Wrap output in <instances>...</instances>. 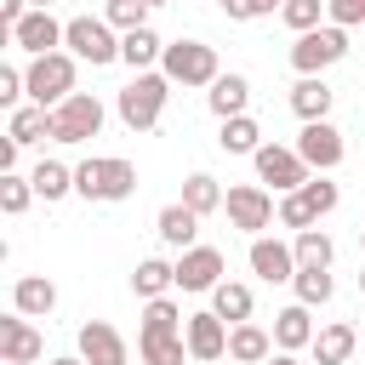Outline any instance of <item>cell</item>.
<instances>
[{
    "label": "cell",
    "instance_id": "cell-1",
    "mask_svg": "<svg viewBox=\"0 0 365 365\" xmlns=\"http://www.w3.org/2000/svg\"><path fill=\"white\" fill-rule=\"evenodd\" d=\"M165 97H171L165 68H143V74H131V80L120 86L114 114H120L131 131H154V125H160V114H165Z\"/></svg>",
    "mask_w": 365,
    "mask_h": 365
},
{
    "label": "cell",
    "instance_id": "cell-2",
    "mask_svg": "<svg viewBox=\"0 0 365 365\" xmlns=\"http://www.w3.org/2000/svg\"><path fill=\"white\" fill-rule=\"evenodd\" d=\"M74 51H46V57H29V97L40 103V108H57L63 97H74Z\"/></svg>",
    "mask_w": 365,
    "mask_h": 365
},
{
    "label": "cell",
    "instance_id": "cell-3",
    "mask_svg": "<svg viewBox=\"0 0 365 365\" xmlns=\"http://www.w3.org/2000/svg\"><path fill=\"white\" fill-rule=\"evenodd\" d=\"M165 80L171 86H211L222 68H217V51L205 40H165V57H160Z\"/></svg>",
    "mask_w": 365,
    "mask_h": 365
},
{
    "label": "cell",
    "instance_id": "cell-4",
    "mask_svg": "<svg viewBox=\"0 0 365 365\" xmlns=\"http://www.w3.org/2000/svg\"><path fill=\"white\" fill-rule=\"evenodd\" d=\"M63 46H68L80 63H91V68L120 63V34H114V23H108V17H68Z\"/></svg>",
    "mask_w": 365,
    "mask_h": 365
},
{
    "label": "cell",
    "instance_id": "cell-5",
    "mask_svg": "<svg viewBox=\"0 0 365 365\" xmlns=\"http://www.w3.org/2000/svg\"><path fill=\"white\" fill-rule=\"evenodd\" d=\"M342 57H348V29H336V23H319V29L297 34V46H291V68L297 74H325Z\"/></svg>",
    "mask_w": 365,
    "mask_h": 365
},
{
    "label": "cell",
    "instance_id": "cell-6",
    "mask_svg": "<svg viewBox=\"0 0 365 365\" xmlns=\"http://www.w3.org/2000/svg\"><path fill=\"white\" fill-rule=\"evenodd\" d=\"M251 165H257V182L274 188V194H291V188H302V182L314 177V165H308L297 148H285V143H262V148L251 154Z\"/></svg>",
    "mask_w": 365,
    "mask_h": 365
},
{
    "label": "cell",
    "instance_id": "cell-7",
    "mask_svg": "<svg viewBox=\"0 0 365 365\" xmlns=\"http://www.w3.org/2000/svg\"><path fill=\"white\" fill-rule=\"evenodd\" d=\"M103 131V103L91 91H74L51 108V143H91Z\"/></svg>",
    "mask_w": 365,
    "mask_h": 365
},
{
    "label": "cell",
    "instance_id": "cell-8",
    "mask_svg": "<svg viewBox=\"0 0 365 365\" xmlns=\"http://www.w3.org/2000/svg\"><path fill=\"white\" fill-rule=\"evenodd\" d=\"M222 211H228V228H240V234H251V240L279 217V205H274V194H268L262 182H234L228 200H222Z\"/></svg>",
    "mask_w": 365,
    "mask_h": 365
},
{
    "label": "cell",
    "instance_id": "cell-9",
    "mask_svg": "<svg viewBox=\"0 0 365 365\" xmlns=\"http://www.w3.org/2000/svg\"><path fill=\"white\" fill-rule=\"evenodd\" d=\"M314 171H336L342 165V154H348V143H342V131L331 125V120H302V131H297V143H291Z\"/></svg>",
    "mask_w": 365,
    "mask_h": 365
},
{
    "label": "cell",
    "instance_id": "cell-10",
    "mask_svg": "<svg viewBox=\"0 0 365 365\" xmlns=\"http://www.w3.org/2000/svg\"><path fill=\"white\" fill-rule=\"evenodd\" d=\"M222 274H228V262H222L217 245H188V251H177V291H217Z\"/></svg>",
    "mask_w": 365,
    "mask_h": 365
},
{
    "label": "cell",
    "instance_id": "cell-11",
    "mask_svg": "<svg viewBox=\"0 0 365 365\" xmlns=\"http://www.w3.org/2000/svg\"><path fill=\"white\" fill-rule=\"evenodd\" d=\"M182 336H188V354H194V365H217V359L228 354V319H222L217 308H205V314H188Z\"/></svg>",
    "mask_w": 365,
    "mask_h": 365
},
{
    "label": "cell",
    "instance_id": "cell-12",
    "mask_svg": "<svg viewBox=\"0 0 365 365\" xmlns=\"http://www.w3.org/2000/svg\"><path fill=\"white\" fill-rule=\"evenodd\" d=\"M63 34H68V23H57L46 6H29V17L11 29V46H17V51H29V57H46V51H57V46H63Z\"/></svg>",
    "mask_w": 365,
    "mask_h": 365
},
{
    "label": "cell",
    "instance_id": "cell-13",
    "mask_svg": "<svg viewBox=\"0 0 365 365\" xmlns=\"http://www.w3.org/2000/svg\"><path fill=\"white\" fill-rule=\"evenodd\" d=\"M251 274L268 279V285H291L297 279V251L285 240H274V234H257L251 240Z\"/></svg>",
    "mask_w": 365,
    "mask_h": 365
},
{
    "label": "cell",
    "instance_id": "cell-14",
    "mask_svg": "<svg viewBox=\"0 0 365 365\" xmlns=\"http://www.w3.org/2000/svg\"><path fill=\"white\" fill-rule=\"evenodd\" d=\"M40 354H46V336L29 325V314L11 308V314L0 319V359H11V365H34Z\"/></svg>",
    "mask_w": 365,
    "mask_h": 365
},
{
    "label": "cell",
    "instance_id": "cell-15",
    "mask_svg": "<svg viewBox=\"0 0 365 365\" xmlns=\"http://www.w3.org/2000/svg\"><path fill=\"white\" fill-rule=\"evenodd\" d=\"M80 359L86 365H125V336L108 319H86L80 325Z\"/></svg>",
    "mask_w": 365,
    "mask_h": 365
},
{
    "label": "cell",
    "instance_id": "cell-16",
    "mask_svg": "<svg viewBox=\"0 0 365 365\" xmlns=\"http://www.w3.org/2000/svg\"><path fill=\"white\" fill-rule=\"evenodd\" d=\"M205 108H211L217 120L245 114V108H251V80H245V74H234V68H228V74H217V80L205 86Z\"/></svg>",
    "mask_w": 365,
    "mask_h": 365
},
{
    "label": "cell",
    "instance_id": "cell-17",
    "mask_svg": "<svg viewBox=\"0 0 365 365\" xmlns=\"http://www.w3.org/2000/svg\"><path fill=\"white\" fill-rule=\"evenodd\" d=\"M354 348H359V331L348 325V319H331V325H319L314 331V365H348L354 359Z\"/></svg>",
    "mask_w": 365,
    "mask_h": 365
},
{
    "label": "cell",
    "instance_id": "cell-18",
    "mask_svg": "<svg viewBox=\"0 0 365 365\" xmlns=\"http://www.w3.org/2000/svg\"><path fill=\"white\" fill-rule=\"evenodd\" d=\"M268 354H274V331H262L251 319L228 325V359L234 365H268Z\"/></svg>",
    "mask_w": 365,
    "mask_h": 365
},
{
    "label": "cell",
    "instance_id": "cell-19",
    "mask_svg": "<svg viewBox=\"0 0 365 365\" xmlns=\"http://www.w3.org/2000/svg\"><path fill=\"white\" fill-rule=\"evenodd\" d=\"M331 103H336V91L325 86V74H297V86H291L297 120H331Z\"/></svg>",
    "mask_w": 365,
    "mask_h": 365
},
{
    "label": "cell",
    "instance_id": "cell-20",
    "mask_svg": "<svg viewBox=\"0 0 365 365\" xmlns=\"http://www.w3.org/2000/svg\"><path fill=\"white\" fill-rule=\"evenodd\" d=\"M274 348H285V354L314 348V319H308V302H291V308H279V314H274Z\"/></svg>",
    "mask_w": 365,
    "mask_h": 365
},
{
    "label": "cell",
    "instance_id": "cell-21",
    "mask_svg": "<svg viewBox=\"0 0 365 365\" xmlns=\"http://www.w3.org/2000/svg\"><path fill=\"white\" fill-rule=\"evenodd\" d=\"M154 234H160L171 251H188V245H200V240H194V234H200V211H188V205L177 200V205H165V211L154 217Z\"/></svg>",
    "mask_w": 365,
    "mask_h": 365
},
{
    "label": "cell",
    "instance_id": "cell-22",
    "mask_svg": "<svg viewBox=\"0 0 365 365\" xmlns=\"http://www.w3.org/2000/svg\"><path fill=\"white\" fill-rule=\"evenodd\" d=\"M11 308L29 314V319H46V314L57 308V285H51L46 274H23V279L11 285Z\"/></svg>",
    "mask_w": 365,
    "mask_h": 365
},
{
    "label": "cell",
    "instance_id": "cell-23",
    "mask_svg": "<svg viewBox=\"0 0 365 365\" xmlns=\"http://www.w3.org/2000/svg\"><path fill=\"white\" fill-rule=\"evenodd\" d=\"M165 57V40L143 23V29H131V34H120V63L131 68V74H143V68H154Z\"/></svg>",
    "mask_w": 365,
    "mask_h": 365
},
{
    "label": "cell",
    "instance_id": "cell-24",
    "mask_svg": "<svg viewBox=\"0 0 365 365\" xmlns=\"http://www.w3.org/2000/svg\"><path fill=\"white\" fill-rule=\"evenodd\" d=\"M131 291H137L143 302L171 297V291H177V262H165V257H143V262H137V274H131Z\"/></svg>",
    "mask_w": 365,
    "mask_h": 365
},
{
    "label": "cell",
    "instance_id": "cell-25",
    "mask_svg": "<svg viewBox=\"0 0 365 365\" xmlns=\"http://www.w3.org/2000/svg\"><path fill=\"white\" fill-rule=\"evenodd\" d=\"M182 308L171 302V297H154V302H143V325H137V336H182Z\"/></svg>",
    "mask_w": 365,
    "mask_h": 365
},
{
    "label": "cell",
    "instance_id": "cell-26",
    "mask_svg": "<svg viewBox=\"0 0 365 365\" xmlns=\"http://www.w3.org/2000/svg\"><path fill=\"white\" fill-rule=\"evenodd\" d=\"M217 148H222V154H257V148H262V125H257L251 114H234V120H222Z\"/></svg>",
    "mask_w": 365,
    "mask_h": 365
},
{
    "label": "cell",
    "instance_id": "cell-27",
    "mask_svg": "<svg viewBox=\"0 0 365 365\" xmlns=\"http://www.w3.org/2000/svg\"><path fill=\"white\" fill-rule=\"evenodd\" d=\"M29 182H34V194L51 205V200L74 194V165H63V160H40V165L29 171Z\"/></svg>",
    "mask_w": 365,
    "mask_h": 365
},
{
    "label": "cell",
    "instance_id": "cell-28",
    "mask_svg": "<svg viewBox=\"0 0 365 365\" xmlns=\"http://www.w3.org/2000/svg\"><path fill=\"white\" fill-rule=\"evenodd\" d=\"M222 182L211 177V171H194V177H182V205L188 211H200V217H211V211H222Z\"/></svg>",
    "mask_w": 365,
    "mask_h": 365
},
{
    "label": "cell",
    "instance_id": "cell-29",
    "mask_svg": "<svg viewBox=\"0 0 365 365\" xmlns=\"http://www.w3.org/2000/svg\"><path fill=\"white\" fill-rule=\"evenodd\" d=\"M291 251H297V268H331V257H336V245H331L325 228H302V234H291Z\"/></svg>",
    "mask_w": 365,
    "mask_h": 365
},
{
    "label": "cell",
    "instance_id": "cell-30",
    "mask_svg": "<svg viewBox=\"0 0 365 365\" xmlns=\"http://www.w3.org/2000/svg\"><path fill=\"white\" fill-rule=\"evenodd\" d=\"M137 359L143 365H182L194 354H188V336H137Z\"/></svg>",
    "mask_w": 365,
    "mask_h": 365
},
{
    "label": "cell",
    "instance_id": "cell-31",
    "mask_svg": "<svg viewBox=\"0 0 365 365\" xmlns=\"http://www.w3.org/2000/svg\"><path fill=\"white\" fill-rule=\"evenodd\" d=\"M6 137H17V143H40V137H51V108H40V103H29V108H11V125H6Z\"/></svg>",
    "mask_w": 365,
    "mask_h": 365
},
{
    "label": "cell",
    "instance_id": "cell-32",
    "mask_svg": "<svg viewBox=\"0 0 365 365\" xmlns=\"http://www.w3.org/2000/svg\"><path fill=\"white\" fill-rule=\"evenodd\" d=\"M137 194V165L131 160H103V205H120Z\"/></svg>",
    "mask_w": 365,
    "mask_h": 365
},
{
    "label": "cell",
    "instance_id": "cell-33",
    "mask_svg": "<svg viewBox=\"0 0 365 365\" xmlns=\"http://www.w3.org/2000/svg\"><path fill=\"white\" fill-rule=\"evenodd\" d=\"M291 291H297V302H308V308H325V302H331V291H336V279H331V268H297Z\"/></svg>",
    "mask_w": 365,
    "mask_h": 365
},
{
    "label": "cell",
    "instance_id": "cell-34",
    "mask_svg": "<svg viewBox=\"0 0 365 365\" xmlns=\"http://www.w3.org/2000/svg\"><path fill=\"white\" fill-rule=\"evenodd\" d=\"M211 308L228 319V325H240V319H251V285H240V279H222L217 291H211Z\"/></svg>",
    "mask_w": 365,
    "mask_h": 365
},
{
    "label": "cell",
    "instance_id": "cell-35",
    "mask_svg": "<svg viewBox=\"0 0 365 365\" xmlns=\"http://www.w3.org/2000/svg\"><path fill=\"white\" fill-rule=\"evenodd\" d=\"M29 200H40V194H34V182H29V177H17V171H0V211H6V217H23V211H29Z\"/></svg>",
    "mask_w": 365,
    "mask_h": 365
},
{
    "label": "cell",
    "instance_id": "cell-36",
    "mask_svg": "<svg viewBox=\"0 0 365 365\" xmlns=\"http://www.w3.org/2000/svg\"><path fill=\"white\" fill-rule=\"evenodd\" d=\"M302 200L314 205V217H331V211H336V200H342V188L331 182V171H314V177L302 182Z\"/></svg>",
    "mask_w": 365,
    "mask_h": 365
},
{
    "label": "cell",
    "instance_id": "cell-37",
    "mask_svg": "<svg viewBox=\"0 0 365 365\" xmlns=\"http://www.w3.org/2000/svg\"><path fill=\"white\" fill-rule=\"evenodd\" d=\"M148 11H154L148 0H103V17H108V23L120 29V34L143 29V23H148Z\"/></svg>",
    "mask_w": 365,
    "mask_h": 365
},
{
    "label": "cell",
    "instance_id": "cell-38",
    "mask_svg": "<svg viewBox=\"0 0 365 365\" xmlns=\"http://www.w3.org/2000/svg\"><path fill=\"white\" fill-rule=\"evenodd\" d=\"M319 17H325V0H285V6H279V23H285L291 34L319 29Z\"/></svg>",
    "mask_w": 365,
    "mask_h": 365
},
{
    "label": "cell",
    "instance_id": "cell-39",
    "mask_svg": "<svg viewBox=\"0 0 365 365\" xmlns=\"http://www.w3.org/2000/svg\"><path fill=\"white\" fill-rule=\"evenodd\" d=\"M319 217H314V205L302 200V188H291V194H279V228H291V234H302V228H314Z\"/></svg>",
    "mask_w": 365,
    "mask_h": 365
},
{
    "label": "cell",
    "instance_id": "cell-40",
    "mask_svg": "<svg viewBox=\"0 0 365 365\" xmlns=\"http://www.w3.org/2000/svg\"><path fill=\"white\" fill-rule=\"evenodd\" d=\"M74 194H80V200H97V205H103V160H97V154L74 165Z\"/></svg>",
    "mask_w": 365,
    "mask_h": 365
},
{
    "label": "cell",
    "instance_id": "cell-41",
    "mask_svg": "<svg viewBox=\"0 0 365 365\" xmlns=\"http://www.w3.org/2000/svg\"><path fill=\"white\" fill-rule=\"evenodd\" d=\"M228 11V23H257V17H274L285 0H217Z\"/></svg>",
    "mask_w": 365,
    "mask_h": 365
},
{
    "label": "cell",
    "instance_id": "cell-42",
    "mask_svg": "<svg viewBox=\"0 0 365 365\" xmlns=\"http://www.w3.org/2000/svg\"><path fill=\"white\" fill-rule=\"evenodd\" d=\"M325 17L336 29H359L365 23V0H325Z\"/></svg>",
    "mask_w": 365,
    "mask_h": 365
},
{
    "label": "cell",
    "instance_id": "cell-43",
    "mask_svg": "<svg viewBox=\"0 0 365 365\" xmlns=\"http://www.w3.org/2000/svg\"><path fill=\"white\" fill-rule=\"evenodd\" d=\"M23 17H29V0H0V29H6V34H11Z\"/></svg>",
    "mask_w": 365,
    "mask_h": 365
},
{
    "label": "cell",
    "instance_id": "cell-44",
    "mask_svg": "<svg viewBox=\"0 0 365 365\" xmlns=\"http://www.w3.org/2000/svg\"><path fill=\"white\" fill-rule=\"evenodd\" d=\"M17 148H23L17 137H6V143H0V171H17Z\"/></svg>",
    "mask_w": 365,
    "mask_h": 365
},
{
    "label": "cell",
    "instance_id": "cell-45",
    "mask_svg": "<svg viewBox=\"0 0 365 365\" xmlns=\"http://www.w3.org/2000/svg\"><path fill=\"white\" fill-rule=\"evenodd\" d=\"M268 365H302V359H297V354H285V348H274V354H268Z\"/></svg>",
    "mask_w": 365,
    "mask_h": 365
},
{
    "label": "cell",
    "instance_id": "cell-46",
    "mask_svg": "<svg viewBox=\"0 0 365 365\" xmlns=\"http://www.w3.org/2000/svg\"><path fill=\"white\" fill-rule=\"evenodd\" d=\"M46 365H86L80 354H63V359H46Z\"/></svg>",
    "mask_w": 365,
    "mask_h": 365
},
{
    "label": "cell",
    "instance_id": "cell-47",
    "mask_svg": "<svg viewBox=\"0 0 365 365\" xmlns=\"http://www.w3.org/2000/svg\"><path fill=\"white\" fill-rule=\"evenodd\" d=\"M29 6H46V11H51V0H29Z\"/></svg>",
    "mask_w": 365,
    "mask_h": 365
},
{
    "label": "cell",
    "instance_id": "cell-48",
    "mask_svg": "<svg viewBox=\"0 0 365 365\" xmlns=\"http://www.w3.org/2000/svg\"><path fill=\"white\" fill-rule=\"evenodd\" d=\"M359 297H365V268H359Z\"/></svg>",
    "mask_w": 365,
    "mask_h": 365
},
{
    "label": "cell",
    "instance_id": "cell-49",
    "mask_svg": "<svg viewBox=\"0 0 365 365\" xmlns=\"http://www.w3.org/2000/svg\"><path fill=\"white\" fill-rule=\"evenodd\" d=\"M359 251H365V228H359Z\"/></svg>",
    "mask_w": 365,
    "mask_h": 365
},
{
    "label": "cell",
    "instance_id": "cell-50",
    "mask_svg": "<svg viewBox=\"0 0 365 365\" xmlns=\"http://www.w3.org/2000/svg\"><path fill=\"white\" fill-rule=\"evenodd\" d=\"M148 6H171V0H148Z\"/></svg>",
    "mask_w": 365,
    "mask_h": 365
},
{
    "label": "cell",
    "instance_id": "cell-51",
    "mask_svg": "<svg viewBox=\"0 0 365 365\" xmlns=\"http://www.w3.org/2000/svg\"><path fill=\"white\" fill-rule=\"evenodd\" d=\"M0 365H11V359H0Z\"/></svg>",
    "mask_w": 365,
    "mask_h": 365
}]
</instances>
